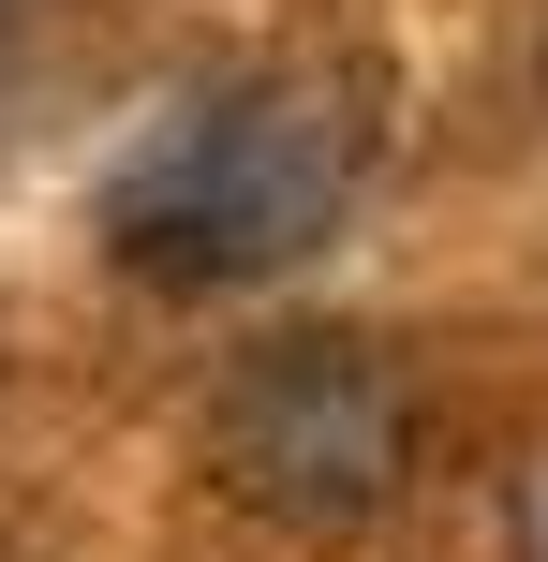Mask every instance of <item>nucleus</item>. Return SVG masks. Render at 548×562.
Wrapping results in <instances>:
<instances>
[{
	"mask_svg": "<svg viewBox=\"0 0 548 562\" xmlns=\"http://www.w3.org/2000/svg\"><path fill=\"white\" fill-rule=\"evenodd\" d=\"M0 15H15V0H0Z\"/></svg>",
	"mask_w": 548,
	"mask_h": 562,
	"instance_id": "3",
	"label": "nucleus"
},
{
	"mask_svg": "<svg viewBox=\"0 0 548 562\" xmlns=\"http://www.w3.org/2000/svg\"><path fill=\"white\" fill-rule=\"evenodd\" d=\"M534 75H548V59H534Z\"/></svg>",
	"mask_w": 548,
	"mask_h": 562,
	"instance_id": "4",
	"label": "nucleus"
},
{
	"mask_svg": "<svg viewBox=\"0 0 548 562\" xmlns=\"http://www.w3.org/2000/svg\"><path fill=\"white\" fill-rule=\"evenodd\" d=\"M208 474L267 533H371L415 474V370L371 326H282L208 385Z\"/></svg>",
	"mask_w": 548,
	"mask_h": 562,
	"instance_id": "2",
	"label": "nucleus"
},
{
	"mask_svg": "<svg viewBox=\"0 0 548 562\" xmlns=\"http://www.w3.org/2000/svg\"><path fill=\"white\" fill-rule=\"evenodd\" d=\"M356 178H371V89L326 59H253L134 134V164L104 178V252L164 296H237L312 252Z\"/></svg>",
	"mask_w": 548,
	"mask_h": 562,
	"instance_id": "1",
	"label": "nucleus"
}]
</instances>
